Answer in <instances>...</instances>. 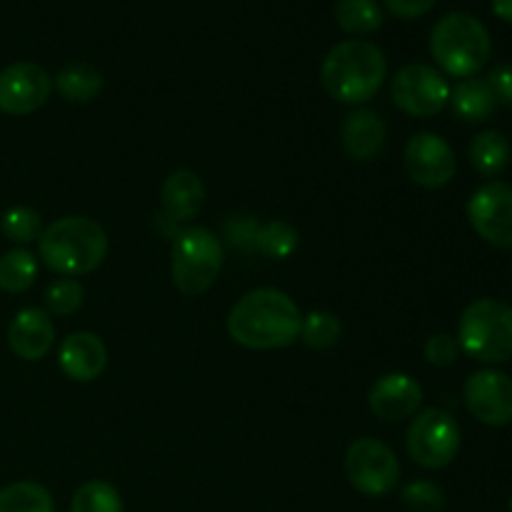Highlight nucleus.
Masks as SVG:
<instances>
[{
  "label": "nucleus",
  "instance_id": "nucleus-1",
  "mask_svg": "<svg viewBox=\"0 0 512 512\" xmlns=\"http://www.w3.org/2000/svg\"><path fill=\"white\" fill-rule=\"evenodd\" d=\"M303 315L295 300L278 288L245 293L228 313V335L248 350H280L300 338Z\"/></svg>",
  "mask_w": 512,
  "mask_h": 512
},
{
  "label": "nucleus",
  "instance_id": "nucleus-2",
  "mask_svg": "<svg viewBox=\"0 0 512 512\" xmlns=\"http://www.w3.org/2000/svg\"><path fill=\"white\" fill-rule=\"evenodd\" d=\"M388 78V58L370 40L348 38L333 45L320 65L325 93L345 105H363L375 98Z\"/></svg>",
  "mask_w": 512,
  "mask_h": 512
},
{
  "label": "nucleus",
  "instance_id": "nucleus-3",
  "mask_svg": "<svg viewBox=\"0 0 512 512\" xmlns=\"http://www.w3.org/2000/svg\"><path fill=\"white\" fill-rule=\"evenodd\" d=\"M110 240L103 225L85 215H65L43 230L38 255L53 273L63 278L93 273L108 258Z\"/></svg>",
  "mask_w": 512,
  "mask_h": 512
},
{
  "label": "nucleus",
  "instance_id": "nucleus-4",
  "mask_svg": "<svg viewBox=\"0 0 512 512\" xmlns=\"http://www.w3.org/2000/svg\"><path fill=\"white\" fill-rule=\"evenodd\" d=\"M430 53L450 78H475L488 65L493 43L483 20L475 15L448 13L435 23L430 33Z\"/></svg>",
  "mask_w": 512,
  "mask_h": 512
},
{
  "label": "nucleus",
  "instance_id": "nucleus-5",
  "mask_svg": "<svg viewBox=\"0 0 512 512\" xmlns=\"http://www.w3.org/2000/svg\"><path fill=\"white\" fill-rule=\"evenodd\" d=\"M225 263L223 240L203 225H190L175 233L170 248V278L185 298H200L218 280Z\"/></svg>",
  "mask_w": 512,
  "mask_h": 512
},
{
  "label": "nucleus",
  "instance_id": "nucleus-6",
  "mask_svg": "<svg viewBox=\"0 0 512 512\" xmlns=\"http://www.w3.org/2000/svg\"><path fill=\"white\" fill-rule=\"evenodd\" d=\"M460 353L485 365L512 358V305L498 298L473 300L458 323Z\"/></svg>",
  "mask_w": 512,
  "mask_h": 512
},
{
  "label": "nucleus",
  "instance_id": "nucleus-7",
  "mask_svg": "<svg viewBox=\"0 0 512 512\" xmlns=\"http://www.w3.org/2000/svg\"><path fill=\"white\" fill-rule=\"evenodd\" d=\"M410 460L423 470H443L460 453V425L448 410L428 408L415 413L405 433Z\"/></svg>",
  "mask_w": 512,
  "mask_h": 512
},
{
  "label": "nucleus",
  "instance_id": "nucleus-8",
  "mask_svg": "<svg viewBox=\"0 0 512 512\" xmlns=\"http://www.w3.org/2000/svg\"><path fill=\"white\" fill-rule=\"evenodd\" d=\"M345 478L368 498H385L400 483V463L395 450L378 438H360L345 450Z\"/></svg>",
  "mask_w": 512,
  "mask_h": 512
},
{
  "label": "nucleus",
  "instance_id": "nucleus-9",
  "mask_svg": "<svg viewBox=\"0 0 512 512\" xmlns=\"http://www.w3.org/2000/svg\"><path fill=\"white\" fill-rule=\"evenodd\" d=\"M390 98L395 108L410 118H435L450 103V85L433 65L410 63L395 73L390 83Z\"/></svg>",
  "mask_w": 512,
  "mask_h": 512
},
{
  "label": "nucleus",
  "instance_id": "nucleus-10",
  "mask_svg": "<svg viewBox=\"0 0 512 512\" xmlns=\"http://www.w3.org/2000/svg\"><path fill=\"white\" fill-rule=\"evenodd\" d=\"M403 165L408 178L415 185L428 190H438L455 178L458 170V158L450 148L448 140L438 133H415L405 143Z\"/></svg>",
  "mask_w": 512,
  "mask_h": 512
},
{
  "label": "nucleus",
  "instance_id": "nucleus-11",
  "mask_svg": "<svg viewBox=\"0 0 512 512\" xmlns=\"http://www.w3.org/2000/svg\"><path fill=\"white\" fill-rule=\"evenodd\" d=\"M468 220L475 233L495 248H512V185L490 180L468 200Z\"/></svg>",
  "mask_w": 512,
  "mask_h": 512
},
{
  "label": "nucleus",
  "instance_id": "nucleus-12",
  "mask_svg": "<svg viewBox=\"0 0 512 512\" xmlns=\"http://www.w3.org/2000/svg\"><path fill=\"white\" fill-rule=\"evenodd\" d=\"M53 93V78L38 63L8 65L0 70V113L5 115H30L43 108Z\"/></svg>",
  "mask_w": 512,
  "mask_h": 512
},
{
  "label": "nucleus",
  "instance_id": "nucleus-13",
  "mask_svg": "<svg viewBox=\"0 0 512 512\" xmlns=\"http://www.w3.org/2000/svg\"><path fill=\"white\" fill-rule=\"evenodd\" d=\"M465 408L488 428L512 423V378L500 370L485 368L470 375L463 388Z\"/></svg>",
  "mask_w": 512,
  "mask_h": 512
},
{
  "label": "nucleus",
  "instance_id": "nucleus-14",
  "mask_svg": "<svg viewBox=\"0 0 512 512\" xmlns=\"http://www.w3.org/2000/svg\"><path fill=\"white\" fill-rule=\"evenodd\" d=\"M423 405V388L408 373H388L373 383L368 393V408L385 423H403L413 418Z\"/></svg>",
  "mask_w": 512,
  "mask_h": 512
},
{
  "label": "nucleus",
  "instance_id": "nucleus-15",
  "mask_svg": "<svg viewBox=\"0 0 512 512\" xmlns=\"http://www.w3.org/2000/svg\"><path fill=\"white\" fill-rule=\"evenodd\" d=\"M55 323L43 308H23L8 325V348L15 358L38 363L53 350Z\"/></svg>",
  "mask_w": 512,
  "mask_h": 512
},
{
  "label": "nucleus",
  "instance_id": "nucleus-16",
  "mask_svg": "<svg viewBox=\"0 0 512 512\" xmlns=\"http://www.w3.org/2000/svg\"><path fill=\"white\" fill-rule=\"evenodd\" d=\"M58 365L73 383H93L108 368V348L95 333L78 330L60 343Z\"/></svg>",
  "mask_w": 512,
  "mask_h": 512
},
{
  "label": "nucleus",
  "instance_id": "nucleus-17",
  "mask_svg": "<svg viewBox=\"0 0 512 512\" xmlns=\"http://www.w3.org/2000/svg\"><path fill=\"white\" fill-rule=\"evenodd\" d=\"M340 143H343L348 158L368 163L383 153L385 143H388V125L375 110L358 108L345 115L343 125H340Z\"/></svg>",
  "mask_w": 512,
  "mask_h": 512
},
{
  "label": "nucleus",
  "instance_id": "nucleus-18",
  "mask_svg": "<svg viewBox=\"0 0 512 512\" xmlns=\"http://www.w3.org/2000/svg\"><path fill=\"white\" fill-rule=\"evenodd\" d=\"M203 203L205 185L198 173L180 168L165 178L163 190H160V208H163L165 220H170V223H190L203 210Z\"/></svg>",
  "mask_w": 512,
  "mask_h": 512
},
{
  "label": "nucleus",
  "instance_id": "nucleus-19",
  "mask_svg": "<svg viewBox=\"0 0 512 512\" xmlns=\"http://www.w3.org/2000/svg\"><path fill=\"white\" fill-rule=\"evenodd\" d=\"M450 105L463 123H485L498 110L493 88L485 78H465L450 88Z\"/></svg>",
  "mask_w": 512,
  "mask_h": 512
},
{
  "label": "nucleus",
  "instance_id": "nucleus-20",
  "mask_svg": "<svg viewBox=\"0 0 512 512\" xmlns=\"http://www.w3.org/2000/svg\"><path fill=\"white\" fill-rule=\"evenodd\" d=\"M468 155L470 165L483 178H498L500 173H505L512 158L508 135L500 133V130H483V133H478L473 138Z\"/></svg>",
  "mask_w": 512,
  "mask_h": 512
},
{
  "label": "nucleus",
  "instance_id": "nucleus-21",
  "mask_svg": "<svg viewBox=\"0 0 512 512\" xmlns=\"http://www.w3.org/2000/svg\"><path fill=\"white\" fill-rule=\"evenodd\" d=\"M53 88L68 103H90L103 93V75L88 63H70L55 75Z\"/></svg>",
  "mask_w": 512,
  "mask_h": 512
},
{
  "label": "nucleus",
  "instance_id": "nucleus-22",
  "mask_svg": "<svg viewBox=\"0 0 512 512\" xmlns=\"http://www.w3.org/2000/svg\"><path fill=\"white\" fill-rule=\"evenodd\" d=\"M333 15L338 28L350 38L363 40L383 28V8L375 0H338Z\"/></svg>",
  "mask_w": 512,
  "mask_h": 512
},
{
  "label": "nucleus",
  "instance_id": "nucleus-23",
  "mask_svg": "<svg viewBox=\"0 0 512 512\" xmlns=\"http://www.w3.org/2000/svg\"><path fill=\"white\" fill-rule=\"evenodd\" d=\"M38 278V258L28 248H13L0 255V290L20 295Z\"/></svg>",
  "mask_w": 512,
  "mask_h": 512
},
{
  "label": "nucleus",
  "instance_id": "nucleus-24",
  "mask_svg": "<svg viewBox=\"0 0 512 512\" xmlns=\"http://www.w3.org/2000/svg\"><path fill=\"white\" fill-rule=\"evenodd\" d=\"M0 512H55V500L45 485L18 480L0 488Z\"/></svg>",
  "mask_w": 512,
  "mask_h": 512
},
{
  "label": "nucleus",
  "instance_id": "nucleus-25",
  "mask_svg": "<svg viewBox=\"0 0 512 512\" xmlns=\"http://www.w3.org/2000/svg\"><path fill=\"white\" fill-rule=\"evenodd\" d=\"M255 250L270 260H285L298 250V230L288 220L260 223L255 233Z\"/></svg>",
  "mask_w": 512,
  "mask_h": 512
},
{
  "label": "nucleus",
  "instance_id": "nucleus-26",
  "mask_svg": "<svg viewBox=\"0 0 512 512\" xmlns=\"http://www.w3.org/2000/svg\"><path fill=\"white\" fill-rule=\"evenodd\" d=\"M70 512H125L118 488L105 480H88L75 490Z\"/></svg>",
  "mask_w": 512,
  "mask_h": 512
},
{
  "label": "nucleus",
  "instance_id": "nucleus-27",
  "mask_svg": "<svg viewBox=\"0 0 512 512\" xmlns=\"http://www.w3.org/2000/svg\"><path fill=\"white\" fill-rule=\"evenodd\" d=\"M340 335H343V325H340L338 315L328 313V310H313V313L303 315V323H300V340H303L310 350L335 348Z\"/></svg>",
  "mask_w": 512,
  "mask_h": 512
},
{
  "label": "nucleus",
  "instance_id": "nucleus-28",
  "mask_svg": "<svg viewBox=\"0 0 512 512\" xmlns=\"http://www.w3.org/2000/svg\"><path fill=\"white\" fill-rule=\"evenodd\" d=\"M0 230H3V235L10 243L30 245L38 243L45 225L38 210L28 208V205H15V208H8L3 213V218H0Z\"/></svg>",
  "mask_w": 512,
  "mask_h": 512
},
{
  "label": "nucleus",
  "instance_id": "nucleus-29",
  "mask_svg": "<svg viewBox=\"0 0 512 512\" xmlns=\"http://www.w3.org/2000/svg\"><path fill=\"white\" fill-rule=\"evenodd\" d=\"M45 313L50 318H68L78 313L85 303V288L78 278H58L45 290Z\"/></svg>",
  "mask_w": 512,
  "mask_h": 512
},
{
  "label": "nucleus",
  "instance_id": "nucleus-30",
  "mask_svg": "<svg viewBox=\"0 0 512 512\" xmlns=\"http://www.w3.org/2000/svg\"><path fill=\"white\" fill-rule=\"evenodd\" d=\"M400 503L408 512H443L445 493L433 480H413L400 490Z\"/></svg>",
  "mask_w": 512,
  "mask_h": 512
},
{
  "label": "nucleus",
  "instance_id": "nucleus-31",
  "mask_svg": "<svg viewBox=\"0 0 512 512\" xmlns=\"http://www.w3.org/2000/svg\"><path fill=\"white\" fill-rule=\"evenodd\" d=\"M460 358V345L458 338L450 333H435L430 335L428 343H425V360L435 368H450L455 365V360Z\"/></svg>",
  "mask_w": 512,
  "mask_h": 512
},
{
  "label": "nucleus",
  "instance_id": "nucleus-32",
  "mask_svg": "<svg viewBox=\"0 0 512 512\" xmlns=\"http://www.w3.org/2000/svg\"><path fill=\"white\" fill-rule=\"evenodd\" d=\"M258 220L250 218V215H238V218H230L225 223V235L230 238V243L238 245L243 250H255V233H258Z\"/></svg>",
  "mask_w": 512,
  "mask_h": 512
},
{
  "label": "nucleus",
  "instance_id": "nucleus-33",
  "mask_svg": "<svg viewBox=\"0 0 512 512\" xmlns=\"http://www.w3.org/2000/svg\"><path fill=\"white\" fill-rule=\"evenodd\" d=\"M485 80H488V85L493 88L498 105L512 108V65H498Z\"/></svg>",
  "mask_w": 512,
  "mask_h": 512
},
{
  "label": "nucleus",
  "instance_id": "nucleus-34",
  "mask_svg": "<svg viewBox=\"0 0 512 512\" xmlns=\"http://www.w3.org/2000/svg\"><path fill=\"white\" fill-rule=\"evenodd\" d=\"M438 0H385V8L390 10V15L400 20H415L423 18L425 13L433 10V5Z\"/></svg>",
  "mask_w": 512,
  "mask_h": 512
},
{
  "label": "nucleus",
  "instance_id": "nucleus-35",
  "mask_svg": "<svg viewBox=\"0 0 512 512\" xmlns=\"http://www.w3.org/2000/svg\"><path fill=\"white\" fill-rule=\"evenodd\" d=\"M493 3V13L505 23H512V0H490Z\"/></svg>",
  "mask_w": 512,
  "mask_h": 512
},
{
  "label": "nucleus",
  "instance_id": "nucleus-36",
  "mask_svg": "<svg viewBox=\"0 0 512 512\" xmlns=\"http://www.w3.org/2000/svg\"><path fill=\"white\" fill-rule=\"evenodd\" d=\"M508 512H512V495H510V500H508Z\"/></svg>",
  "mask_w": 512,
  "mask_h": 512
}]
</instances>
